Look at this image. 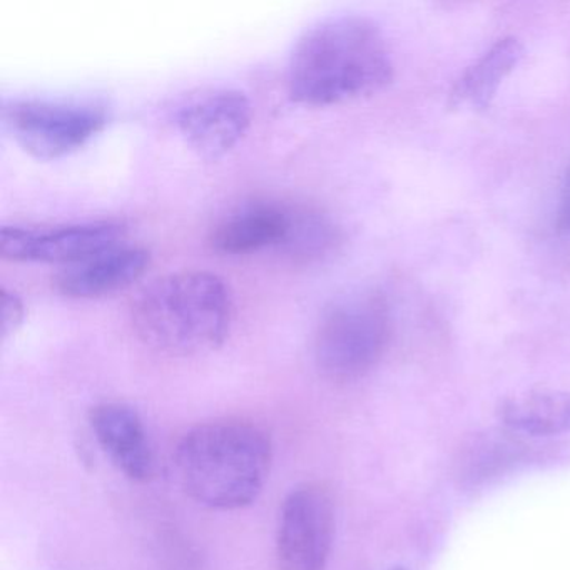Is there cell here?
Listing matches in <instances>:
<instances>
[{"instance_id": "7c38bea8", "label": "cell", "mask_w": 570, "mask_h": 570, "mask_svg": "<svg viewBox=\"0 0 570 570\" xmlns=\"http://www.w3.org/2000/svg\"><path fill=\"white\" fill-rule=\"evenodd\" d=\"M499 419L507 429L523 435L570 433V393L553 390L519 393L500 403Z\"/></svg>"}, {"instance_id": "277c9868", "label": "cell", "mask_w": 570, "mask_h": 570, "mask_svg": "<svg viewBox=\"0 0 570 570\" xmlns=\"http://www.w3.org/2000/svg\"><path fill=\"white\" fill-rule=\"evenodd\" d=\"M392 313L382 293L356 289L336 298L316 330V366L333 382L372 372L389 348Z\"/></svg>"}, {"instance_id": "ba28073f", "label": "cell", "mask_w": 570, "mask_h": 570, "mask_svg": "<svg viewBox=\"0 0 570 570\" xmlns=\"http://www.w3.org/2000/svg\"><path fill=\"white\" fill-rule=\"evenodd\" d=\"M252 112L243 92L219 89L181 106L175 122L189 148L213 161L238 145L252 125Z\"/></svg>"}, {"instance_id": "9a60e30c", "label": "cell", "mask_w": 570, "mask_h": 570, "mask_svg": "<svg viewBox=\"0 0 570 570\" xmlns=\"http://www.w3.org/2000/svg\"><path fill=\"white\" fill-rule=\"evenodd\" d=\"M26 306L21 296L11 289H0V335L8 338L24 323Z\"/></svg>"}, {"instance_id": "7a4b0ae2", "label": "cell", "mask_w": 570, "mask_h": 570, "mask_svg": "<svg viewBox=\"0 0 570 570\" xmlns=\"http://www.w3.org/2000/svg\"><path fill=\"white\" fill-rule=\"evenodd\" d=\"M175 466L179 483L196 502L216 510L243 509L265 487L272 442L249 423H205L183 436Z\"/></svg>"}, {"instance_id": "5bb4252c", "label": "cell", "mask_w": 570, "mask_h": 570, "mask_svg": "<svg viewBox=\"0 0 570 570\" xmlns=\"http://www.w3.org/2000/svg\"><path fill=\"white\" fill-rule=\"evenodd\" d=\"M338 243V226L328 215L309 206H292V222L278 252L306 265L332 255Z\"/></svg>"}, {"instance_id": "9c48e42d", "label": "cell", "mask_w": 570, "mask_h": 570, "mask_svg": "<svg viewBox=\"0 0 570 570\" xmlns=\"http://www.w3.org/2000/svg\"><path fill=\"white\" fill-rule=\"evenodd\" d=\"M149 263L151 255L148 249L119 245L85 262L66 266L56 276L55 286L68 298H101L138 282Z\"/></svg>"}, {"instance_id": "6da1fadb", "label": "cell", "mask_w": 570, "mask_h": 570, "mask_svg": "<svg viewBox=\"0 0 570 570\" xmlns=\"http://www.w3.org/2000/svg\"><path fill=\"white\" fill-rule=\"evenodd\" d=\"M392 76V58L379 26L363 16H333L298 39L286 85L298 105L330 106L373 95Z\"/></svg>"}, {"instance_id": "5b68a950", "label": "cell", "mask_w": 570, "mask_h": 570, "mask_svg": "<svg viewBox=\"0 0 570 570\" xmlns=\"http://www.w3.org/2000/svg\"><path fill=\"white\" fill-rule=\"evenodd\" d=\"M2 118L14 141L38 159H59L88 145L109 125L105 102L91 99H11Z\"/></svg>"}, {"instance_id": "3957f363", "label": "cell", "mask_w": 570, "mask_h": 570, "mask_svg": "<svg viewBox=\"0 0 570 570\" xmlns=\"http://www.w3.org/2000/svg\"><path fill=\"white\" fill-rule=\"evenodd\" d=\"M139 338L168 355L213 352L228 338L233 296L225 279L208 272H181L146 286L132 305Z\"/></svg>"}, {"instance_id": "8992f818", "label": "cell", "mask_w": 570, "mask_h": 570, "mask_svg": "<svg viewBox=\"0 0 570 570\" xmlns=\"http://www.w3.org/2000/svg\"><path fill=\"white\" fill-rule=\"evenodd\" d=\"M125 235L126 226L111 219L52 228L2 226L0 255L11 262L65 263L69 266L119 246Z\"/></svg>"}, {"instance_id": "8fae6325", "label": "cell", "mask_w": 570, "mask_h": 570, "mask_svg": "<svg viewBox=\"0 0 570 570\" xmlns=\"http://www.w3.org/2000/svg\"><path fill=\"white\" fill-rule=\"evenodd\" d=\"M89 423L106 455L126 476L146 480L151 475V446L136 410L121 403H102L91 410Z\"/></svg>"}, {"instance_id": "30bf717a", "label": "cell", "mask_w": 570, "mask_h": 570, "mask_svg": "<svg viewBox=\"0 0 570 570\" xmlns=\"http://www.w3.org/2000/svg\"><path fill=\"white\" fill-rule=\"evenodd\" d=\"M292 222V206L255 199L233 209L213 232L212 243L223 255H249L282 246Z\"/></svg>"}, {"instance_id": "4fadbf2b", "label": "cell", "mask_w": 570, "mask_h": 570, "mask_svg": "<svg viewBox=\"0 0 570 570\" xmlns=\"http://www.w3.org/2000/svg\"><path fill=\"white\" fill-rule=\"evenodd\" d=\"M523 58L522 42L517 38H502L483 52L456 81L452 91L453 106L473 109L489 108L503 79L519 66Z\"/></svg>"}, {"instance_id": "2e32d148", "label": "cell", "mask_w": 570, "mask_h": 570, "mask_svg": "<svg viewBox=\"0 0 570 570\" xmlns=\"http://www.w3.org/2000/svg\"><path fill=\"white\" fill-rule=\"evenodd\" d=\"M557 228L562 233H570V166L563 178L560 189L559 208H557Z\"/></svg>"}, {"instance_id": "52a82bcc", "label": "cell", "mask_w": 570, "mask_h": 570, "mask_svg": "<svg viewBox=\"0 0 570 570\" xmlns=\"http://www.w3.org/2000/svg\"><path fill=\"white\" fill-rule=\"evenodd\" d=\"M335 537L330 497L316 487L293 490L279 512L276 553L282 570H326Z\"/></svg>"}]
</instances>
